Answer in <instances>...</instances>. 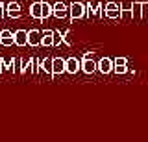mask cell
Segmentation results:
<instances>
[{
	"label": "cell",
	"instance_id": "4fadbf2b",
	"mask_svg": "<svg viewBox=\"0 0 148 142\" xmlns=\"http://www.w3.org/2000/svg\"><path fill=\"white\" fill-rule=\"evenodd\" d=\"M30 15L37 20H43V2H34L30 6Z\"/></svg>",
	"mask_w": 148,
	"mask_h": 142
},
{
	"label": "cell",
	"instance_id": "ac0fdd59",
	"mask_svg": "<svg viewBox=\"0 0 148 142\" xmlns=\"http://www.w3.org/2000/svg\"><path fill=\"white\" fill-rule=\"evenodd\" d=\"M132 13L135 19H141L143 17V2H133L132 4Z\"/></svg>",
	"mask_w": 148,
	"mask_h": 142
},
{
	"label": "cell",
	"instance_id": "8992f818",
	"mask_svg": "<svg viewBox=\"0 0 148 142\" xmlns=\"http://www.w3.org/2000/svg\"><path fill=\"white\" fill-rule=\"evenodd\" d=\"M96 70L102 72V74H109L113 70V59L109 57H102L98 63H96Z\"/></svg>",
	"mask_w": 148,
	"mask_h": 142
},
{
	"label": "cell",
	"instance_id": "6da1fadb",
	"mask_svg": "<svg viewBox=\"0 0 148 142\" xmlns=\"http://www.w3.org/2000/svg\"><path fill=\"white\" fill-rule=\"evenodd\" d=\"M85 4H82V2H72L71 6H69V15H71V19L72 20H80L85 17Z\"/></svg>",
	"mask_w": 148,
	"mask_h": 142
},
{
	"label": "cell",
	"instance_id": "7c38bea8",
	"mask_svg": "<svg viewBox=\"0 0 148 142\" xmlns=\"http://www.w3.org/2000/svg\"><path fill=\"white\" fill-rule=\"evenodd\" d=\"M41 37H43V33H41L39 30H30L28 31V44H30V46H39Z\"/></svg>",
	"mask_w": 148,
	"mask_h": 142
},
{
	"label": "cell",
	"instance_id": "7402d4cb",
	"mask_svg": "<svg viewBox=\"0 0 148 142\" xmlns=\"http://www.w3.org/2000/svg\"><path fill=\"white\" fill-rule=\"evenodd\" d=\"M30 61H32V74H37V65H39V59H35V57H30Z\"/></svg>",
	"mask_w": 148,
	"mask_h": 142
},
{
	"label": "cell",
	"instance_id": "5b68a950",
	"mask_svg": "<svg viewBox=\"0 0 148 142\" xmlns=\"http://www.w3.org/2000/svg\"><path fill=\"white\" fill-rule=\"evenodd\" d=\"M82 70L85 72V74H92V72L96 70V63L92 61V57H91V54H85L82 59Z\"/></svg>",
	"mask_w": 148,
	"mask_h": 142
},
{
	"label": "cell",
	"instance_id": "ba28073f",
	"mask_svg": "<svg viewBox=\"0 0 148 142\" xmlns=\"http://www.w3.org/2000/svg\"><path fill=\"white\" fill-rule=\"evenodd\" d=\"M113 70L117 72V74H126L128 72V59L126 57L113 59Z\"/></svg>",
	"mask_w": 148,
	"mask_h": 142
},
{
	"label": "cell",
	"instance_id": "8fae6325",
	"mask_svg": "<svg viewBox=\"0 0 148 142\" xmlns=\"http://www.w3.org/2000/svg\"><path fill=\"white\" fill-rule=\"evenodd\" d=\"M63 72H65V59L52 57V77L58 74H63Z\"/></svg>",
	"mask_w": 148,
	"mask_h": 142
},
{
	"label": "cell",
	"instance_id": "603a6c76",
	"mask_svg": "<svg viewBox=\"0 0 148 142\" xmlns=\"http://www.w3.org/2000/svg\"><path fill=\"white\" fill-rule=\"evenodd\" d=\"M4 10H6V6H4V4L0 2V17H2V13H4Z\"/></svg>",
	"mask_w": 148,
	"mask_h": 142
},
{
	"label": "cell",
	"instance_id": "52a82bcc",
	"mask_svg": "<svg viewBox=\"0 0 148 142\" xmlns=\"http://www.w3.org/2000/svg\"><path fill=\"white\" fill-rule=\"evenodd\" d=\"M0 44L2 46H13L15 44V33L9 30H2L0 31Z\"/></svg>",
	"mask_w": 148,
	"mask_h": 142
},
{
	"label": "cell",
	"instance_id": "3957f363",
	"mask_svg": "<svg viewBox=\"0 0 148 142\" xmlns=\"http://www.w3.org/2000/svg\"><path fill=\"white\" fill-rule=\"evenodd\" d=\"M78 70H82V63L78 57H69L65 59V72H69V74H76Z\"/></svg>",
	"mask_w": 148,
	"mask_h": 142
},
{
	"label": "cell",
	"instance_id": "d6986e66",
	"mask_svg": "<svg viewBox=\"0 0 148 142\" xmlns=\"http://www.w3.org/2000/svg\"><path fill=\"white\" fill-rule=\"evenodd\" d=\"M13 59H15V57H13ZM13 59H6V57L0 59V70H2V72H8L9 68H13Z\"/></svg>",
	"mask_w": 148,
	"mask_h": 142
},
{
	"label": "cell",
	"instance_id": "7a4b0ae2",
	"mask_svg": "<svg viewBox=\"0 0 148 142\" xmlns=\"http://www.w3.org/2000/svg\"><path fill=\"white\" fill-rule=\"evenodd\" d=\"M120 4H115V2H108L104 6V15L108 19H120Z\"/></svg>",
	"mask_w": 148,
	"mask_h": 142
},
{
	"label": "cell",
	"instance_id": "5bb4252c",
	"mask_svg": "<svg viewBox=\"0 0 148 142\" xmlns=\"http://www.w3.org/2000/svg\"><path fill=\"white\" fill-rule=\"evenodd\" d=\"M15 44L17 46H26L28 44V31L26 30H17L15 31Z\"/></svg>",
	"mask_w": 148,
	"mask_h": 142
},
{
	"label": "cell",
	"instance_id": "30bf717a",
	"mask_svg": "<svg viewBox=\"0 0 148 142\" xmlns=\"http://www.w3.org/2000/svg\"><path fill=\"white\" fill-rule=\"evenodd\" d=\"M85 10H87V13H91V15H95V17H104V6L98 4V2L85 4Z\"/></svg>",
	"mask_w": 148,
	"mask_h": 142
},
{
	"label": "cell",
	"instance_id": "9a60e30c",
	"mask_svg": "<svg viewBox=\"0 0 148 142\" xmlns=\"http://www.w3.org/2000/svg\"><path fill=\"white\" fill-rule=\"evenodd\" d=\"M41 44H43V46H52V44H54V30H45L43 31Z\"/></svg>",
	"mask_w": 148,
	"mask_h": 142
},
{
	"label": "cell",
	"instance_id": "9c48e42d",
	"mask_svg": "<svg viewBox=\"0 0 148 142\" xmlns=\"http://www.w3.org/2000/svg\"><path fill=\"white\" fill-rule=\"evenodd\" d=\"M6 15L9 17V19H18V17L22 15L21 6H18L17 2H9L8 6H6Z\"/></svg>",
	"mask_w": 148,
	"mask_h": 142
},
{
	"label": "cell",
	"instance_id": "277c9868",
	"mask_svg": "<svg viewBox=\"0 0 148 142\" xmlns=\"http://www.w3.org/2000/svg\"><path fill=\"white\" fill-rule=\"evenodd\" d=\"M52 15L56 19H65V17L69 15V6L63 2H56L52 6Z\"/></svg>",
	"mask_w": 148,
	"mask_h": 142
},
{
	"label": "cell",
	"instance_id": "44dd1931",
	"mask_svg": "<svg viewBox=\"0 0 148 142\" xmlns=\"http://www.w3.org/2000/svg\"><path fill=\"white\" fill-rule=\"evenodd\" d=\"M32 65V61L30 59H21V68H18V72H21V74H26L28 72V67Z\"/></svg>",
	"mask_w": 148,
	"mask_h": 142
},
{
	"label": "cell",
	"instance_id": "2e32d148",
	"mask_svg": "<svg viewBox=\"0 0 148 142\" xmlns=\"http://www.w3.org/2000/svg\"><path fill=\"white\" fill-rule=\"evenodd\" d=\"M39 67H41V70H43V72H46V74L52 77V57L41 59V61H39Z\"/></svg>",
	"mask_w": 148,
	"mask_h": 142
},
{
	"label": "cell",
	"instance_id": "ffe728a7",
	"mask_svg": "<svg viewBox=\"0 0 148 142\" xmlns=\"http://www.w3.org/2000/svg\"><path fill=\"white\" fill-rule=\"evenodd\" d=\"M43 2V20L48 19V17H52V6H50L46 0H41Z\"/></svg>",
	"mask_w": 148,
	"mask_h": 142
},
{
	"label": "cell",
	"instance_id": "e0dca14e",
	"mask_svg": "<svg viewBox=\"0 0 148 142\" xmlns=\"http://www.w3.org/2000/svg\"><path fill=\"white\" fill-rule=\"evenodd\" d=\"M120 19H122V20H133L132 6H124V7H120Z\"/></svg>",
	"mask_w": 148,
	"mask_h": 142
}]
</instances>
